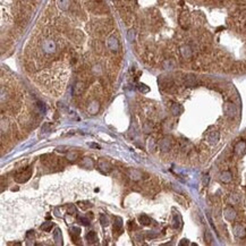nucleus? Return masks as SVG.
<instances>
[{
	"mask_svg": "<svg viewBox=\"0 0 246 246\" xmlns=\"http://www.w3.org/2000/svg\"><path fill=\"white\" fill-rule=\"evenodd\" d=\"M78 206H80L81 209H83V210H86L87 208H90V206H92V204H90L88 202H80L78 203Z\"/></svg>",
	"mask_w": 246,
	"mask_h": 246,
	"instance_id": "nucleus-25",
	"label": "nucleus"
},
{
	"mask_svg": "<svg viewBox=\"0 0 246 246\" xmlns=\"http://www.w3.org/2000/svg\"><path fill=\"white\" fill-rule=\"evenodd\" d=\"M53 227V222H51V221H48V222H44V224H41V229L42 230H44V232H50L51 228Z\"/></svg>",
	"mask_w": 246,
	"mask_h": 246,
	"instance_id": "nucleus-18",
	"label": "nucleus"
},
{
	"mask_svg": "<svg viewBox=\"0 0 246 246\" xmlns=\"http://www.w3.org/2000/svg\"><path fill=\"white\" fill-rule=\"evenodd\" d=\"M220 179L224 183H230L232 179V174L229 170H226V171H224L222 174L220 175Z\"/></svg>",
	"mask_w": 246,
	"mask_h": 246,
	"instance_id": "nucleus-9",
	"label": "nucleus"
},
{
	"mask_svg": "<svg viewBox=\"0 0 246 246\" xmlns=\"http://www.w3.org/2000/svg\"><path fill=\"white\" fill-rule=\"evenodd\" d=\"M76 157H77L76 153H70V154H68V159H70V160H74Z\"/></svg>",
	"mask_w": 246,
	"mask_h": 246,
	"instance_id": "nucleus-31",
	"label": "nucleus"
},
{
	"mask_svg": "<svg viewBox=\"0 0 246 246\" xmlns=\"http://www.w3.org/2000/svg\"><path fill=\"white\" fill-rule=\"evenodd\" d=\"M84 88H85V86H84V84L82 83V82H78L76 85H75V87H74V90H75V93L76 94H81L83 91H84Z\"/></svg>",
	"mask_w": 246,
	"mask_h": 246,
	"instance_id": "nucleus-17",
	"label": "nucleus"
},
{
	"mask_svg": "<svg viewBox=\"0 0 246 246\" xmlns=\"http://www.w3.org/2000/svg\"><path fill=\"white\" fill-rule=\"evenodd\" d=\"M81 166L86 167V168H92L93 167V161L90 159V158H84L83 161L81 162Z\"/></svg>",
	"mask_w": 246,
	"mask_h": 246,
	"instance_id": "nucleus-16",
	"label": "nucleus"
},
{
	"mask_svg": "<svg viewBox=\"0 0 246 246\" xmlns=\"http://www.w3.org/2000/svg\"><path fill=\"white\" fill-rule=\"evenodd\" d=\"M122 227H123V220L119 217H116L115 218V224H114V232H120Z\"/></svg>",
	"mask_w": 246,
	"mask_h": 246,
	"instance_id": "nucleus-12",
	"label": "nucleus"
},
{
	"mask_svg": "<svg viewBox=\"0 0 246 246\" xmlns=\"http://www.w3.org/2000/svg\"><path fill=\"white\" fill-rule=\"evenodd\" d=\"M181 111V106L178 104V103H174L173 106H171V112L174 114L175 116H177V115H179Z\"/></svg>",
	"mask_w": 246,
	"mask_h": 246,
	"instance_id": "nucleus-19",
	"label": "nucleus"
},
{
	"mask_svg": "<svg viewBox=\"0 0 246 246\" xmlns=\"http://www.w3.org/2000/svg\"><path fill=\"white\" fill-rule=\"evenodd\" d=\"M239 195H237V194H234V195L230 196V202L232 203V204H238L239 203Z\"/></svg>",
	"mask_w": 246,
	"mask_h": 246,
	"instance_id": "nucleus-26",
	"label": "nucleus"
},
{
	"mask_svg": "<svg viewBox=\"0 0 246 246\" xmlns=\"http://www.w3.org/2000/svg\"><path fill=\"white\" fill-rule=\"evenodd\" d=\"M234 234H235L237 237H244V235H245V229H244V227H242L240 224H236V226L234 227Z\"/></svg>",
	"mask_w": 246,
	"mask_h": 246,
	"instance_id": "nucleus-10",
	"label": "nucleus"
},
{
	"mask_svg": "<svg viewBox=\"0 0 246 246\" xmlns=\"http://www.w3.org/2000/svg\"><path fill=\"white\" fill-rule=\"evenodd\" d=\"M140 222L142 224H144V226H147V224H151V219L147 217V216H141L140 217Z\"/></svg>",
	"mask_w": 246,
	"mask_h": 246,
	"instance_id": "nucleus-21",
	"label": "nucleus"
},
{
	"mask_svg": "<svg viewBox=\"0 0 246 246\" xmlns=\"http://www.w3.org/2000/svg\"><path fill=\"white\" fill-rule=\"evenodd\" d=\"M100 221H101L102 226H108V224H109L108 218L106 217L104 214H101V216H100Z\"/></svg>",
	"mask_w": 246,
	"mask_h": 246,
	"instance_id": "nucleus-28",
	"label": "nucleus"
},
{
	"mask_svg": "<svg viewBox=\"0 0 246 246\" xmlns=\"http://www.w3.org/2000/svg\"><path fill=\"white\" fill-rule=\"evenodd\" d=\"M53 240L57 245H63V236H61V230L59 228H56L53 232Z\"/></svg>",
	"mask_w": 246,
	"mask_h": 246,
	"instance_id": "nucleus-6",
	"label": "nucleus"
},
{
	"mask_svg": "<svg viewBox=\"0 0 246 246\" xmlns=\"http://www.w3.org/2000/svg\"><path fill=\"white\" fill-rule=\"evenodd\" d=\"M98 166H99V169L101 170L103 174H108L109 171H110V169H111V167H110L108 161H106V160H103V159L99 160Z\"/></svg>",
	"mask_w": 246,
	"mask_h": 246,
	"instance_id": "nucleus-3",
	"label": "nucleus"
},
{
	"mask_svg": "<svg viewBox=\"0 0 246 246\" xmlns=\"http://www.w3.org/2000/svg\"><path fill=\"white\" fill-rule=\"evenodd\" d=\"M184 83H185L187 86H195L196 84H197V80H196V77L194 75L188 74V75L185 76V78H184Z\"/></svg>",
	"mask_w": 246,
	"mask_h": 246,
	"instance_id": "nucleus-4",
	"label": "nucleus"
},
{
	"mask_svg": "<svg viewBox=\"0 0 246 246\" xmlns=\"http://www.w3.org/2000/svg\"><path fill=\"white\" fill-rule=\"evenodd\" d=\"M86 240L90 243V244H93V243H95L96 240H98V238H96V234L94 232H88L86 234Z\"/></svg>",
	"mask_w": 246,
	"mask_h": 246,
	"instance_id": "nucleus-13",
	"label": "nucleus"
},
{
	"mask_svg": "<svg viewBox=\"0 0 246 246\" xmlns=\"http://www.w3.org/2000/svg\"><path fill=\"white\" fill-rule=\"evenodd\" d=\"M129 176H130V178H132V179H134V181H137V179H140V177H141L142 175H141V173H140V171H137V170H132V171H130V174H129Z\"/></svg>",
	"mask_w": 246,
	"mask_h": 246,
	"instance_id": "nucleus-22",
	"label": "nucleus"
},
{
	"mask_svg": "<svg viewBox=\"0 0 246 246\" xmlns=\"http://www.w3.org/2000/svg\"><path fill=\"white\" fill-rule=\"evenodd\" d=\"M26 240H27V244L29 245L32 244V240H34V232H32V230L26 234Z\"/></svg>",
	"mask_w": 246,
	"mask_h": 246,
	"instance_id": "nucleus-24",
	"label": "nucleus"
},
{
	"mask_svg": "<svg viewBox=\"0 0 246 246\" xmlns=\"http://www.w3.org/2000/svg\"><path fill=\"white\" fill-rule=\"evenodd\" d=\"M146 85H144V84H140L138 85V88H140V91L141 92H144V93H146L147 91H149V87H145Z\"/></svg>",
	"mask_w": 246,
	"mask_h": 246,
	"instance_id": "nucleus-29",
	"label": "nucleus"
},
{
	"mask_svg": "<svg viewBox=\"0 0 246 246\" xmlns=\"http://www.w3.org/2000/svg\"><path fill=\"white\" fill-rule=\"evenodd\" d=\"M160 147H161V150H162V151H168V150H169V147H170V142H169L167 138L162 140V141L160 142Z\"/></svg>",
	"mask_w": 246,
	"mask_h": 246,
	"instance_id": "nucleus-15",
	"label": "nucleus"
},
{
	"mask_svg": "<svg viewBox=\"0 0 246 246\" xmlns=\"http://www.w3.org/2000/svg\"><path fill=\"white\" fill-rule=\"evenodd\" d=\"M246 150V143L244 141H240L237 144L235 145V153H237L238 155H242L243 153L245 152Z\"/></svg>",
	"mask_w": 246,
	"mask_h": 246,
	"instance_id": "nucleus-7",
	"label": "nucleus"
},
{
	"mask_svg": "<svg viewBox=\"0 0 246 246\" xmlns=\"http://www.w3.org/2000/svg\"><path fill=\"white\" fill-rule=\"evenodd\" d=\"M31 176H32V168L29 167V168H26L25 170H23L21 173L16 174V176H15V181H17V183H26V181L31 178Z\"/></svg>",
	"mask_w": 246,
	"mask_h": 246,
	"instance_id": "nucleus-1",
	"label": "nucleus"
},
{
	"mask_svg": "<svg viewBox=\"0 0 246 246\" xmlns=\"http://www.w3.org/2000/svg\"><path fill=\"white\" fill-rule=\"evenodd\" d=\"M208 183H209V176L206 175V176H204V179H203V184L206 186L208 185Z\"/></svg>",
	"mask_w": 246,
	"mask_h": 246,
	"instance_id": "nucleus-32",
	"label": "nucleus"
},
{
	"mask_svg": "<svg viewBox=\"0 0 246 246\" xmlns=\"http://www.w3.org/2000/svg\"><path fill=\"white\" fill-rule=\"evenodd\" d=\"M219 137H220V135H219V132H217V130H214V132H211L210 134H209V141H210V143H212V144H216L218 141H219Z\"/></svg>",
	"mask_w": 246,
	"mask_h": 246,
	"instance_id": "nucleus-11",
	"label": "nucleus"
},
{
	"mask_svg": "<svg viewBox=\"0 0 246 246\" xmlns=\"http://www.w3.org/2000/svg\"><path fill=\"white\" fill-rule=\"evenodd\" d=\"M224 111L226 114V116L234 118V117L237 115V109L235 107V104L232 102H226L224 106Z\"/></svg>",
	"mask_w": 246,
	"mask_h": 246,
	"instance_id": "nucleus-2",
	"label": "nucleus"
},
{
	"mask_svg": "<svg viewBox=\"0 0 246 246\" xmlns=\"http://www.w3.org/2000/svg\"><path fill=\"white\" fill-rule=\"evenodd\" d=\"M68 213H70V214H75V213H76V208H75L74 205H72V206L68 209Z\"/></svg>",
	"mask_w": 246,
	"mask_h": 246,
	"instance_id": "nucleus-30",
	"label": "nucleus"
},
{
	"mask_svg": "<svg viewBox=\"0 0 246 246\" xmlns=\"http://www.w3.org/2000/svg\"><path fill=\"white\" fill-rule=\"evenodd\" d=\"M224 218H226L227 220L232 221V220L236 218V211L234 210L232 206L226 208V209H224Z\"/></svg>",
	"mask_w": 246,
	"mask_h": 246,
	"instance_id": "nucleus-5",
	"label": "nucleus"
},
{
	"mask_svg": "<svg viewBox=\"0 0 246 246\" xmlns=\"http://www.w3.org/2000/svg\"><path fill=\"white\" fill-rule=\"evenodd\" d=\"M181 245H186V244H188V242H186V239H183V242L181 243Z\"/></svg>",
	"mask_w": 246,
	"mask_h": 246,
	"instance_id": "nucleus-33",
	"label": "nucleus"
},
{
	"mask_svg": "<svg viewBox=\"0 0 246 246\" xmlns=\"http://www.w3.org/2000/svg\"><path fill=\"white\" fill-rule=\"evenodd\" d=\"M91 146H93V147H96V149H100V145H98V144H92Z\"/></svg>",
	"mask_w": 246,
	"mask_h": 246,
	"instance_id": "nucleus-34",
	"label": "nucleus"
},
{
	"mask_svg": "<svg viewBox=\"0 0 246 246\" xmlns=\"http://www.w3.org/2000/svg\"><path fill=\"white\" fill-rule=\"evenodd\" d=\"M181 51V55H183L185 58L191 57V49H189V47H183Z\"/></svg>",
	"mask_w": 246,
	"mask_h": 246,
	"instance_id": "nucleus-23",
	"label": "nucleus"
},
{
	"mask_svg": "<svg viewBox=\"0 0 246 246\" xmlns=\"http://www.w3.org/2000/svg\"><path fill=\"white\" fill-rule=\"evenodd\" d=\"M77 221H80L82 224H84V226H88L90 224V220L87 219V218H82V217H78L77 218Z\"/></svg>",
	"mask_w": 246,
	"mask_h": 246,
	"instance_id": "nucleus-27",
	"label": "nucleus"
},
{
	"mask_svg": "<svg viewBox=\"0 0 246 246\" xmlns=\"http://www.w3.org/2000/svg\"><path fill=\"white\" fill-rule=\"evenodd\" d=\"M99 103L98 102L93 101L90 106H88V108H87V110H88V112L91 114V115H94V114H96V111H98V108H99V106H98Z\"/></svg>",
	"mask_w": 246,
	"mask_h": 246,
	"instance_id": "nucleus-14",
	"label": "nucleus"
},
{
	"mask_svg": "<svg viewBox=\"0 0 246 246\" xmlns=\"http://www.w3.org/2000/svg\"><path fill=\"white\" fill-rule=\"evenodd\" d=\"M80 234H81V229L78 227H72L70 228V236H72V239L74 243H77V239H80L78 238Z\"/></svg>",
	"mask_w": 246,
	"mask_h": 246,
	"instance_id": "nucleus-8",
	"label": "nucleus"
},
{
	"mask_svg": "<svg viewBox=\"0 0 246 246\" xmlns=\"http://www.w3.org/2000/svg\"><path fill=\"white\" fill-rule=\"evenodd\" d=\"M109 47H110V49H112V50H117V49H118V42H117V40L115 37H111V39L109 40Z\"/></svg>",
	"mask_w": 246,
	"mask_h": 246,
	"instance_id": "nucleus-20",
	"label": "nucleus"
}]
</instances>
